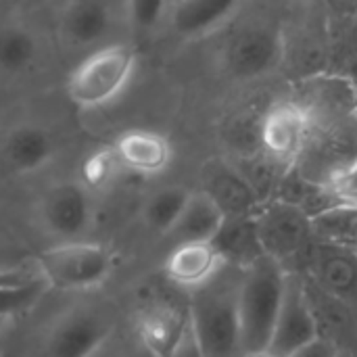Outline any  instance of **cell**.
Wrapping results in <instances>:
<instances>
[{
  "mask_svg": "<svg viewBox=\"0 0 357 357\" xmlns=\"http://www.w3.org/2000/svg\"><path fill=\"white\" fill-rule=\"evenodd\" d=\"M211 245L215 247V251L220 253V257L228 268L241 272L251 268L257 259L264 257L253 218L226 220L218 236L211 241Z\"/></svg>",
  "mask_w": 357,
  "mask_h": 357,
  "instance_id": "23",
  "label": "cell"
},
{
  "mask_svg": "<svg viewBox=\"0 0 357 357\" xmlns=\"http://www.w3.org/2000/svg\"><path fill=\"white\" fill-rule=\"evenodd\" d=\"M357 165V115L333 126H310L303 151L293 165L305 180L333 188Z\"/></svg>",
  "mask_w": 357,
  "mask_h": 357,
  "instance_id": "4",
  "label": "cell"
},
{
  "mask_svg": "<svg viewBox=\"0 0 357 357\" xmlns=\"http://www.w3.org/2000/svg\"><path fill=\"white\" fill-rule=\"evenodd\" d=\"M291 357H341V349L333 341L320 337V339H316L314 343H310L307 347L299 349L295 356Z\"/></svg>",
  "mask_w": 357,
  "mask_h": 357,
  "instance_id": "33",
  "label": "cell"
},
{
  "mask_svg": "<svg viewBox=\"0 0 357 357\" xmlns=\"http://www.w3.org/2000/svg\"><path fill=\"white\" fill-rule=\"evenodd\" d=\"M226 222V215L222 209L201 190H192L186 207L167 234L176 245H186V243H211L218 232L222 230Z\"/></svg>",
  "mask_w": 357,
  "mask_h": 357,
  "instance_id": "21",
  "label": "cell"
},
{
  "mask_svg": "<svg viewBox=\"0 0 357 357\" xmlns=\"http://www.w3.org/2000/svg\"><path fill=\"white\" fill-rule=\"evenodd\" d=\"M243 4L232 0H182L169 6V25L180 36H203L230 21Z\"/></svg>",
  "mask_w": 357,
  "mask_h": 357,
  "instance_id": "20",
  "label": "cell"
},
{
  "mask_svg": "<svg viewBox=\"0 0 357 357\" xmlns=\"http://www.w3.org/2000/svg\"><path fill=\"white\" fill-rule=\"evenodd\" d=\"M44 228L63 243L79 241L92 224V197L84 182H59L40 203Z\"/></svg>",
  "mask_w": 357,
  "mask_h": 357,
  "instance_id": "12",
  "label": "cell"
},
{
  "mask_svg": "<svg viewBox=\"0 0 357 357\" xmlns=\"http://www.w3.org/2000/svg\"><path fill=\"white\" fill-rule=\"evenodd\" d=\"M38 56V40L33 31L19 25L0 29V71L21 73L33 65Z\"/></svg>",
  "mask_w": 357,
  "mask_h": 357,
  "instance_id": "28",
  "label": "cell"
},
{
  "mask_svg": "<svg viewBox=\"0 0 357 357\" xmlns=\"http://www.w3.org/2000/svg\"><path fill=\"white\" fill-rule=\"evenodd\" d=\"M201 192H205L226 215L232 218H255L264 205L234 163L226 159H209L201 169Z\"/></svg>",
  "mask_w": 357,
  "mask_h": 357,
  "instance_id": "15",
  "label": "cell"
},
{
  "mask_svg": "<svg viewBox=\"0 0 357 357\" xmlns=\"http://www.w3.org/2000/svg\"><path fill=\"white\" fill-rule=\"evenodd\" d=\"M40 276V272H27V270H19V268H0V284H10V282H23L29 278Z\"/></svg>",
  "mask_w": 357,
  "mask_h": 357,
  "instance_id": "34",
  "label": "cell"
},
{
  "mask_svg": "<svg viewBox=\"0 0 357 357\" xmlns=\"http://www.w3.org/2000/svg\"><path fill=\"white\" fill-rule=\"evenodd\" d=\"M333 192L343 205H354L357 207V165H354L347 174H343L335 184Z\"/></svg>",
  "mask_w": 357,
  "mask_h": 357,
  "instance_id": "32",
  "label": "cell"
},
{
  "mask_svg": "<svg viewBox=\"0 0 357 357\" xmlns=\"http://www.w3.org/2000/svg\"><path fill=\"white\" fill-rule=\"evenodd\" d=\"M312 236L316 243L357 253V207L341 203L312 218Z\"/></svg>",
  "mask_w": 357,
  "mask_h": 357,
  "instance_id": "25",
  "label": "cell"
},
{
  "mask_svg": "<svg viewBox=\"0 0 357 357\" xmlns=\"http://www.w3.org/2000/svg\"><path fill=\"white\" fill-rule=\"evenodd\" d=\"M310 134V121L305 113L291 100L274 102L264 115H261V151L276 161L278 165L291 169L307 140Z\"/></svg>",
  "mask_w": 357,
  "mask_h": 357,
  "instance_id": "13",
  "label": "cell"
},
{
  "mask_svg": "<svg viewBox=\"0 0 357 357\" xmlns=\"http://www.w3.org/2000/svg\"><path fill=\"white\" fill-rule=\"evenodd\" d=\"M282 33V65H289V73L293 71L295 82L305 77H314L328 71L331 52H328V21H326V4L320 15H303L291 27H280Z\"/></svg>",
  "mask_w": 357,
  "mask_h": 357,
  "instance_id": "8",
  "label": "cell"
},
{
  "mask_svg": "<svg viewBox=\"0 0 357 357\" xmlns=\"http://www.w3.org/2000/svg\"><path fill=\"white\" fill-rule=\"evenodd\" d=\"M136 67V52L128 44H109L84 59L67 79V94L79 109L113 102L128 86Z\"/></svg>",
  "mask_w": 357,
  "mask_h": 357,
  "instance_id": "3",
  "label": "cell"
},
{
  "mask_svg": "<svg viewBox=\"0 0 357 357\" xmlns=\"http://www.w3.org/2000/svg\"><path fill=\"white\" fill-rule=\"evenodd\" d=\"M113 322L96 310H75L52 324L44 357H94L111 337Z\"/></svg>",
  "mask_w": 357,
  "mask_h": 357,
  "instance_id": "11",
  "label": "cell"
},
{
  "mask_svg": "<svg viewBox=\"0 0 357 357\" xmlns=\"http://www.w3.org/2000/svg\"><path fill=\"white\" fill-rule=\"evenodd\" d=\"M113 23V10L98 0L69 2L61 13V31L75 46H92L100 42Z\"/></svg>",
  "mask_w": 357,
  "mask_h": 357,
  "instance_id": "22",
  "label": "cell"
},
{
  "mask_svg": "<svg viewBox=\"0 0 357 357\" xmlns=\"http://www.w3.org/2000/svg\"><path fill=\"white\" fill-rule=\"evenodd\" d=\"M138 337L153 357H178L190 339L188 307L180 310L169 303L149 307L138 320Z\"/></svg>",
  "mask_w": 357,
  "mask_h": 357,
  "instance_id": "16",
  "label": "cell"
},
{
  "mask_svg": "<svg viewBox=\"0 0 357 357\" xmlns=\"http://www.w3.org/2000/svg\"><path fill=\"white\" fill-rule=\"evenodd\" d=\"M190 197V190L182 188V186H167L157 190L144 205V224L157 232L167 236L172 232V228L176 226V222L180 220L186 201Z\"/></svg>",
  "mask_w": 357,
  "mask_h": 357,
  "instance_id": "27",
  "label": "cell"
},
{
  "mask_svg": "<svg viewBox=\"0 0 357 357\" xmlns=\"http://www.w3.org/2000/svg\"><path fill=\"white\" fill-rule=\"evenodd\" d=\"M316 339H320V333L307 299L303 276L299 272H287L284 295L278 310L270 351L278 357H291Z\"/></svg>",
  "mask_w": 357,
  "mask_h": 357,
  "instance_id": "10",
  "label": "cell"
},
{
  "mask_svg": "<svg viewBox=\"0 0 357 357\" xmlns=\"http://www.w3.org/2000/svg\"><path fill=\"white\" fill-rule=\"evenodd\" d=\"M284 280L287 270L266 255L241 272L238 320L243 356L270 349L284 295Z\"/></svg>",
  "mask_w": 357,
  "mask_h": 357,
  "instance_id": "2",
  "label": "cell"
},
{
  "mask_svg": "<svg viewBox=\"0 0 357 357\" xmlns=\"http://www.w3.org/2000/svg\"><path fill=\"white\" fill-rule=\"evenodd\" d=\"M307 117L310 126H333L357 115L356 84L339 73H320L293 84L289 96Z\"/></svg>",
  "mask_w": 357,
  "mask_h": 357,
  "instance_id": "7",
  "label": "cell"
},
{
  "mask_svg": "<svg viewBox=\"0 0 357 357\" xmlns=\"http://www.w3.org/2000/svg\"><path fill=\"white\" fill-rule=\"evenodd\" d=\"M356 88H357V84H356Z\"/></svg>",
  "mask_w": 357,
  "mask_h": 357,
  "instance_id": "36",
  "label": "cell"
},
{
  "mask_svg": "<svg viewBox=\"0 0 357 357\" xmlns=\"http://www.w3.org/2000/svg\"><path fill=\"white\" fill-rule=\"evenodd\" d=\"M2 155L17 174H33L54 155L52 134L38 123H19L6 134Z\"/></svg>",
  "mask_w": 357,
  "mask_h": 357,
  "instance_id": "19",
  "label": "cell"
},
{
  "mask_svg": "<svg viewBox=\"0 0 357 357\" xmlns=\"http://www.w3.org/2000/svg\"><path fill=\"white\" fill-rule=\"evenodd\" d=\"M113 268V253L105 245L75 241L46 249L36 270L59 291H90L100 287Z\"/></svg>",
  "mask_w": 357,
  "mask_h": 357,
  "instance_id": "5",
  "label": "cell"
},
{
  "mask_svg": "<svg viewBox=\"0 0 357 357\" xmlns=\"http://www.w3.org/2000/svg\"><path fill=\"white\" fill-rule=\"evenodd\" d=\"M224 268L226 264L211 243L176 245L163 264V272L169 282L192 293L213 282Z\"/></svg>",
  "mask_w": 357,
  "mask_h": 357,
  "instance_id": "17",
  "label": "cell"
},
{
  "mask_svg": "<svg viewBox=\"0 0 357 357\" xmlns=\"http://www.w3.org/2000/svg\"><path fill=\"white\" fill-rule=\"evenodd\" d=\"M253 220L264 255L278 261L287 272L314 245L312 220L295 205L272 199L259 207Z\"/></svg>",
  "mask_w": 357,
  "mask_h": 357,
  "instance_id": "6",
  "label": "cell"
},
{
  "mask_svg": "<svg viewBox=\"0 0 357 357\" xmlns=\"http://www.w3.org/2000/svg\"><path fill=\"white\" fill-rule=\"evenodd\" d=\"M119 167L121 165L117 161L115 151H100V153L92 155L84 165V186L88 190L98 188V186H107L115 178Z\"/></svg>",
  "mask_w": 357,
  "mask_h": 357,
  "instance_id": "31",
  "label": "cell"
},
{
  "mask_svg": "<svg viewBox=\"0 0 357 357\" xmlns=\"http://www.w3.org/2000/svg\"><path fill=\"white\" fill-rule=\"evenodd\" d=\"M328 73L345 75L357 61V4H326Z\"/></svg>",
  "mask_w": 357,
  "mask_h": 357,
  "instance_id": "24",
  "label": "cell"
},
{
  "mask_svg": "<svg viewBox=\"0 0 357 357\" xmlns=\"http://www.w3.org/2000/svg\"><path fill=\"white\" fill-rule=\"evenodd\" d=\"M172 2L163 0H132L123 6L128 21L138 29H155L169 17Z\"/></svg>",
  "mask_w": 357,
  "mask_h": 357,
  "instance_id": "30",
  "label": "cell"
},
{
  "mask_svg": "<svg viewBox=\"0 0 357 357\" xmlns=\"http://www.w3.org/2000/svg\"><path fill=\"white\" fill-rule=\"evenodd\" d=\"M243 357H278L276 354H272L270 349L268 351H257V354H249V356H243Z\"/></svg>",
  "mask_w": 357,
  "mask_h": 357,
  "instance_id": "35",
  "label": "cell"
},
{
  "mask_svg": "<svg viewBox=\"0 0 357 357\" xmlns=\"http://www.w3.org/2000/svg\"><path fill=\"white\" fill-rule=\"evenodd\" d=\"M307 276L326 295L357 305V253L316 243L303 257Z\"/></svg>",
  "mask_w": 357,
  "mask_h": 357,
  "instance_id": "14",
  "label": "cell"
},
{
  "mask_svg": "<svg viewBox=\"0 0 357 357\" xmlns=\"http://www.w3.org/2000/svg\"><path fill=\"white\" fill-rule=\"evenodd\" d=\"M234 167L241 172V176L247 180V184L253 188V192L257 195V199L261 203H268L276 197L282 176L289 172L287 167L272 161L264 151H257L249 157L236 159Z\"/></svg>",
  "mask_w": 357,
  "mask_h": 357,
  "instance_id": "26",
  "label": "cell"
},
{
  "mask_svg": "<svg viewBox=\"0 0 357 357\" xmlns=\"http://www.w3.org/2000/svg\"><path fill=\"white\" fill-rule=\"evenodd\" d=\"M238 282L241 270L226 266L213 282L192 293L190 339L199 357H243Z\"/></svg>",
  "mask_w": 357,
  "mask_h": 357,
  "instance_id": "1",
  "label": "cell"
},
{
  "mask_svg": "<svg viewBox=\"0 0 357 357\" xmlns=\"http://www.w3.org/2000/svg\"><path fill=\"white\" fill-rule=\"evenodd\" d=\"M282 65V33L268 25L238 29L224 48V67L234 79H255Z\"/></svg>",
  "mask_w": 357,
  "mask_h": 357,
  "instance_id": "9",
  "label": "cell"
},
{
  "mask_svg": "<svg viewBox=\"0 0 357 357\" xmlns=\"http://www.w3.org/2000/svg\"><path fill=\"white\" fill-rule=\"evenodd\" d=\"M115 155L121 167L140 174L157 176L167 169L172 163V144L169 140L151 130H130L115 142Z\"/></svg>",
  "mask_w": 357,
  "mask_h": 357,
  "instance_id": "18",
  "label": "cell"
},
{
  "mask_svg": "<svg viewBox=\"0 0 357 357\" xmlns=\"http://www.w3.org/2000/svg\"><path fill=\"white\" fill-rule=\"evenodd\" d=\"M46 289L50 287L42 276L23 282L0 284V320H6L10 316L23 314L29 307H33L44 297Z\"/></svg>",
  "mask_w": 357,
  "mask_h": 357,
  "instance_id": "29",
  "label": "cell"
}]
</instances>
